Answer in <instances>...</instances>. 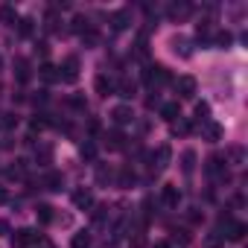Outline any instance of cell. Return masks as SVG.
Segmentation results:
<instances>
[{
    "mask_svg": "<svg viewBox=\"0 0 248 248\" xmlns=\"http://www.w3.org/2000/svg\"><path fill=\"white\" fill-rule=\"evenodd\" d=\"M143 82L146 85H164V82H170V73H167V67H161V64H149L146 70H143Z\"/></svg>",
    "mask_w": 248,
    "mask_h": 248,
    "instance_id": "1",
    "label": "cell"
},
{
    "mask_svg": "<svg viewBox=\"0 0 248 248\" xmlns=\"http://www.w3.org/2000/svg\"><path fill=\"white\" fill-rule=\"evenodd\" d=\"M59 79H64V82H76L79 79V59L76 56L64 59V64L59 67Z\"/></svg>",
    "mask_w": 248,
    "mask_h": 248,
    "instance_id": "2",
    "label": "cell"
},
{
    "mask_svg": "<svg viewBox=\"0 0 248 248\" xmlns=\"http://www.w3.org/2000/svg\"><path fill=\"white\" fill-rule=\"evenodd\" d=\"M32 242H38V233H35L32 228H21V231L12 233V245H15V248H30Z\"/></svg>",
    "mask_w": 248,
    "mask_h": 248,
    "instance_id": "3",
    "label": "cell"
},
{
    "mask_svg": "<svg viewBox=\"0 0 248 248\" xmlns=\"http://www.w3.org/2000/svg\"><path fill=\"white\" fill-rule=\"evenodd\" d=\"M170 158H172V149L164 143V146H158V152L152 155V170L155 172H164L167 167H170Z\"/></svg>",
    "mask_w": 248,
    "mask_h": 248,
    "instance_id": "4",
    "label": "cell"
},
{
    "mask_svg": "<svg viewBox=\"0 0 248 248\" xmlns=\"http://www.w3.org/2000/svg\"><path fill=\"white\" fill-rule=\"evenodd\" d=\"M111 120L117 123V126H129V123H135L132 105H117V108H111Z\"/></svg>",
    "mask_w": 248,
    "mask_h": 248,
    "instance_id": "5",
    "label": "cell"
},
{
    "mask_svg": "<svg viewBox=\"0 0 248 248\" xmlns=\"http://www.w3.org/2000/svg\"><path fill=\"white\" fill-rule=\"evenodd\" d=\"M161 199H164V204H167V207H178V202H181V190H178L175 184H164Z\"/></svg>",
    "mask_w": 248,
    "mask_h": 248,
    "instance_id": "6",
    "label": "cell"
},
{
    "mask_svg": "<svg viewBox=\"0 0 248 248\" xmlns=\"http://www.w3.org/2000/svg\"><path fill=\"white\" fill-rule=\"evenodd\" d=\"M129 24H132V15H129V9H117V12L111 15V27H114L117 32L129 30Z\"/></svg>",
    "mask_w": 248,
    "mask_h": 248,
    "instance_id": "7",
    "label": "cell"
},
{
    "mask_svg": "<svg viewBox=\"0 0 248 248\" xmlns=\"http://www.w3.org/2000/svg\"><path fill=\"white\" fill-rule=\"evenodd\" d=\"M175 91H178L184 99H190V96L196 93V79H193V76H178V82H175Z\"/></svg>",
    "mask_w": 248,
    "mask_h": 248,
    "instance_id": "8",
    "label": "cell"
},
{
    "mask_svg": "<svg viewBox=\"0 0 248 248\" xmlns=\"http://www.w3.org/2000/svg\"><path fill=\"white\" fill-rule=\"evenodd\" d=\"M202 135H204V140H210V143H216V140H222V126L219 123H213V120H207L204 126H202Z\"/></svg>",
    "mask_w": 248,
    "mask_h": 248,
    "instance_id": "9",
    "label": "cell"
},
{
    "mask_svg": "<svg viewBox=\"0 0 248 248\" xmlns=\"http://www.w3.org/2000/svg\"><path fill=\"white\" fill-rule=\"evenodd\" d=\"M172 53H175V56H181V59H190V56H193L190 41H187L184 35H175V38H172Z\"/></svg>",
    "mask_w": 248,
    "mask_h": 248,
    "instance_id": "10",
    "label": "cell"
},
{
    "mask_svg": "<svg viewBox=\"0 0 248 248\" xmlns=\"http://www.w3.org/2000/svg\"><path fill=\"white\" fill-rule=\"evenodd\" d=\"M73 204H76L79 210L93 207V193H91V190H76V193H73Z\"/></svg>",
    "mask_w": 248,
    "mask_h": 248,
    "instance_id": "11",
    "label": "cell"
},
{
    "mask_svg": "<svg viewBox=\"0 0 248 248\" xmlns=\"http://www.w3.org/2000/svg\"><path fill=\"white\" fill-rule=\"evenodd\" d=\"M114 93L123 96V99H132V96H135V82H132V79H120V82L114 85Z\"/></svg>",
    "mask_w": 248,
    "mask_h": 248,
    "instance_id": "12",
    "label": "cell"
},
{
    "mask_svg": "<svg viewBox=\"0 0 248 248\" xmlns=\"http://www.w3.org/2000/svg\"><path fill=\"white\" fill-rule=\"evenodd\" d=\"M207 172L228 178V172H225V158H222V155H210V158H207Z\"/></svg>",
    "mask_w": 248,
    "mask_h": 248,
    "instance_id": "13",
    "label": "cell"
},
{
    "mask_svg": "<svg viewBox=\"0 0 248 248\" xmlns=\"http://www.w3.org/2000/svg\"><path fill=\"white\" fill-rule=\"evenodd\" d=\"M161 117H164L167 123H175V120L181 117V108H178V102H167V105H161Z\"/></svg>",
    "mask_w": 248,
    "mask_h": 248,
    "instance_id": "14",
    "label": "cell"
},
{
    "mask_svg": "<svg viewBox=\"0 0 248 248\" xmlns=\"http://www.w3.org/2000/svg\"><path fill=\"white\" fill-rule=\"evenodd\" d=\"M15 79L24 85V82H30V62L27 59H18L15 62Z\"/></svg>",
    "mask_w": 248,
    "mask_h": 248,
    "instance_id": "15",
    "label": "cell"
},
{
    "mask_svg": "<svg viewBox=\"0 0 248 248\" xmlns=\"http://www.w3.org/2000/svg\"><path fill=\"white\" fill-rule=\"evenodd\" d=\"M114 85H117V82H114V79H108L105 73H102V76H96V91H99V96L114 93Z\"/></svg>",
    "mask_w": 248,
    "mask_h": 248,
    "instance_id": "16",
    "label": "cell"
},
{
    "mask_svg": "<svg viewBox=\"0 0 248 248\" xmlns=\"http://www.w3.org/2000/svg\"><path fill=\"white\" fill-rule=\"evenodd\" d=\"M193 167H196V152H193V149H187V152L181 155V172L190 178V175H193Z\"/></svg>",
    "mask_w": 248,
    "mask_h": 248,
    "instance_id": "17",
    "label": "cell"
},
{
    "mask_svg": "<svg viewBox=\"0 0 248 248\" xmlns=\"http://www.w3.org/2000/svg\"><path fill=\"white\" fill-rule=\"evenodd\" d=\"M228 239L242 242V239H245V225H242V222H228Z\"/></svg>",
    "mask_w": 248,
    "mask_h": 248,
    "instance_id": "18",
    "label": "cell"
},
{
    "mask_svg": "<svg viewBox=\"0 0 248 248\" xmlns=\"http://www.w3.org/2000/svg\"><path fill=\"white\" fill-rule=\"evenodd\" d=\"M105 146H108V149H123V146H126L123 132H108V135H105Z\"/></svg>",
    "mask_w": 248,
    "mask_h": 248,
    "instance_id": "19",
    "label": "cell"
},
{
    "mask_svg": "<svg viewBox=\"0 0 248 248\" xmlns=\"http://www.w3.org/2000/svg\"><path fill=\"white\" fill-rule=\"evenodd\" d=\"M38 73H41V79H44V82H59V67H56V64H50V62H44Z\"/></svg>",
    "mask_w": 248,
    "mask_h": 248,
    "instance_id": "20",
    "label": "cell"
},
{
    "mask_svg": "<svg viewBox=\"0 0 248 248\" xmlns=\"http://www.w3.org/2000/svg\"><path fill=\"white\" fill-rule=\"evenodd\" d=\"M41 184H44L47 190H62V184H64V178H62V172H47Z\"/></svg>",
    "mask_w": 248,
    "mask_h": 248,
    "instance_id": "21",
    "label": "cell"
},
{
    "mask_svg": "<svg viewBox=\"0 0 248 248\" xmlns=\"http://www.w3.org/2000/svg\"><path fill=\"white\" fill-rule=\"evenodd\" d=\"M190 132H193V123H190V120L178 117V120L172 123V135H190Z\"/></svg>",
    "mask_w": 248,
    "mask_h": 248,
    "instance_id": "22",
    "label": "cell"
},
{
    "mask_svg": "<svg viewBox=\"0 0 248 248\" xmlns=\"http://www.w3.org/2000/svg\"><path fill=\"white\" fill-rule=\"evenodd\" d=\"M70 245H73V248H91V233H88V231H79V233H73Z\"/></svg>",
    "mask_w": 248,
    "mask_h": 248,
    "instance_id": "23",
    "label": "cell"
},
{
    "mask_svg": "<svg viewBox=\"0 0 248 248\" xmlns=\"http://www.w3.org/2000/svg\"><path fill=\"white\" fill-rule=\"evenodd\" d=\"M35 158H38L41 167H47V164L53 161V149H50V146H38V149H35Z\"/></svg>",
    "mask_w": 248,
    "mask_h": 248,
    "instance_id": "24",
    "label": "cell"
},
{
    "mask_svg": "<svg viewBox=\"0 0 248 248\" xmlns=\"http://www.w3.org/2000/svg\"><path fill=\"white\" fill-rule=\"evenodd\" d=\"M6 175H9V178H24V175H27V161H15V167H9Z\"/></svg>",
    "mask_w": 248,
    "mask_h": 248,
    "instance_id": "25",
    "label": "cell"
},
{
    "mask_svg": "<svg viewBox=\"0 0 248 248\" xmlns=\"http://www.w3.org/2000/svg\"><path fill=\"white\" fill-rule=\"evenodd\" d=\"M193 9L187 6V3H181V6H170V18H175V21H181V18H187Z\"/></svg>",
    "mask_w": 248,
    "mask_h": 248,
    "instance_id": "26",
    "label": "cell"
},
{
    "mask_svg": "<svg viewBox=\"0 0 248 248\" xmlns=\"http://www.w3.org/2000/svg\"><path fill=\"white\" fill-rule=\"evenodd\" d=\"M82 44H85V47H96V44H99V32L91 27L88 32H82Z\"/></svg>",
    "mask_w": 248,
    "mask_h": 248,
    "instance_id": "27",
    "label": "cell"
},
{
    "mask_svg": "<svg viewBox=\"0 0 248 248\" xmlns=\"http://www.w3.org/2000/svg\"><path fill=\"white\" fill-rule=\"evenodd\" d=\"M135 181H138V178H135V172H132V170H123V172H120V178H117V184H120V187H132Z\"/></svg>",
    "mask_w": 248,
    "mask_h": 248,
    "instance_id": "28",
    "label": "cell"
},
{
    "mask_svg": "<svg viewBox=\"0 0 248 248\" xmlns=\"http://www.w3.org/2000/svg\"><path fill=\"white\" fill-rule=\"evenodd\" d=\"M88 30H91L88 18H85V15H76V18H73V32H79V35H82V32H88Z\"/></svg>",
    "mask_w": 248,
    "mask_h": 248,
    "instance_id": "29",
    "label": "cell"
},
{
    "mask_svg": "<svg viewBox=\"0 0 248 248\" xmlns=\"http://www.w3.org/2000/svg\"><path fill=\"white\" fill-rule=\"evenodd\" d=\"M96 181H99V184L114 181V170H108V167H96Z\"/></svg>",
    "mask_w": 248,
    "mask_h": 248,
    "instance_id": "30",
    "label": "cell"
},
{
    "mask_svg": "<svg viewBox=\"0 0 248 248\" xmlns=\"http://www.w3.org/2000/svg\"><path fill=\"white\" fill-rule=\"evenodd\" d=\"M38 222H41V225L53 222V207H50V204H38Z\"/></svg>",
    "mask_w": 248,
    "mask_h": 248,
    "instance_id": "31",
    "label": "cell"
},
{
    "mask_svg": "<svg viewBox=\"0 0 248 248\" xmlns=\"http://www.w3.org/2000/svg\"><path fill=\"white\" fill-rule=\"evenodd\" d=\"M0 18H3L6 24H15V21H18V12H15L9 3H6V6H0Z\"/></svg>",
    "mask_w": 248,
    "mask_h": 248,
    "instance_id": "32",
    "label": "cell"
},
{
    "mask_svg": "<svg viewBox=\"0 0 248 248\" xmlns=\"http://www.w3.org/2000/svg\"><path fill=\"white\" fill-rule=\"evenodd\" d=\"M222 242H225V233H222V231H213V233L207 236V242H204V245H207V248H219Z\"/></svg>",
    "mask_w": 248,
    "mask_h": 248,
    "instance_id": "33",
    "label": "cell"
},
{
    "mask_svg": "<svg viewBox=\"0 0 248 248\" xmlns=\"http://www.w3.org/2000/svg\"><path fill=\"white\" fill-rule=\"evenodd\" d=\"M196 117H199L202 123H207V120H210V105H207V102H199V105H196Z\"/></svg>",
    "mask_w": 248,
    "mask_h": 248,
    "instance_id": "34",
    "label": "cell"
},
{
    "mask_svg": "<svg viewBox=\"0 0 248 248\" xmlns=\"http://www.w3.org/2000/svg\"><path fill=\"white\" fill-rule=\"evenodd\" d=\"M231 41H233V38H231L228 30H225V32H216V44H219V47H231Z\"/></svg>",
    "mask_w": 248,
    "mask_h": 248,
    "instance_id": "35",
    "label": "cell"
},
{
    "mask_svg": "<svg viewBox=\"0 0 248 248\" xmlns=\"http://www.w3.org/2000/svg\"><path fill=\"white\" fill-rule=\"evenodd\" d=\"M79 152H82V158L93 161V155H96V146H93V143H82V149H79Z\"/></svg>",
    "mask_w": 248,
    "mask_h": 248,
    "instance_id": "36",
    "label": "cell"
},
{
    "mask_svg": "<svg viewBox=\"0 0 248 248\" xmlns=\"http://www.w3.org/2000/svg\"><path fill=\"white\" fill-rule=\"evenodd\" d=\"M105 219H108V207H96L93 210V222L96 225H105Z\"/></svg>",
    "mask_w": 248,
    "mask_h": 248,
    "instance_id": "37",
    "label": "cell"
},
{
    "mask_svg": "<svg viewBox=\"0 0 248 248\" xmlns=\"http://www.w3.org/2000/svg\"><path fill=\"white\" fill-rule=\"evenodd\" d=\"M18 30H21V35H32V21L30 18H21V27Z\"/></svg>",
    "mask_w": 248,
    "mask_h": 248,
    "instance_id": "38",
    "label": "cell"
},
{
    "mask_svg": "<svg viewBox=\"0 0 248 248\" xmlns=\"http://www.w3.org/2000/svg\"><path fill=\"white\" fill-rule=\"evenodd\" d=\"M41 129H47V120H44V114L32 120V132H41Z\"/></svg>",
    "mask_w": 248,
    "mask_h": 248,
    "instance_id": "39",
    "label": "cell"
},
{
    "mask_svg": "<svg viewBox=\"0 0 248 248\" xmlns=\"http://www.w3.org/2000/svg\"><path fill=\"white\" fill-rule=\"evenodd\" d=\"M70 105H73V108H79V111H85V108H88V102H85L82 96H70Z\"/></svg>",
    "mask_w": 248,
    "mask_h": 248,
    "instance_id": "40",
    "label": "cell"
},
{
    "mask_svg": "<svg viewBox=\"0 0 248 248\" xmlns=\"http://www.w3.org/2000/svg\"><path fill=\"white\" fill-rule=\"evenodd\" d=\"M143 245H146V236L143 233H135L132 236V248H143Z\"/></svg>",
    "mask_w": 248,
    "mask_h": 248,
    "instance_id": "41",
    "label": "cell"
},
{
    "mask_svg": "<svg viewBox=\"0 0 248 248\" xmlns=\"http://www.w3.org/2000/svg\"><path fill=\"white\" fill-rule=\"evenodd\" d=\"M9 233V222L6 219H0V236H6Z\"/></svg>",
    "mask_w": 248,
    "mask_h": 248,
    "instance_id": "42",
    "label": "cell"
},
{
    "mask_svg": "<svg viewBox=\"0 0 248 248\" xmlns=\"http://www.w3.org/2000/svg\"><path fill=\"white\" fill-rule=\"evenodd\" d=\"M0 202H6V190L3 187H0Z\"/></svg>",
    "mask_w": 248,
    "mask_h": 248,
    "instance_id": "43",
    "label": "cell"
},
{
    "mask_svg": "<svg viewBox=\"0 0 248 248\" xmlns=\"http://www.w3.org/2000/svg\"><path fill=\"white\" fill-rule=\"evenodd\" d=\"M155 248H170V245H167V242H158V245H155Z\"/></svg>",
    "mask_w": 248,
    "mask_h": 248,
    "instance_id": "44",
    "label": "cell"
}]
</instances>
